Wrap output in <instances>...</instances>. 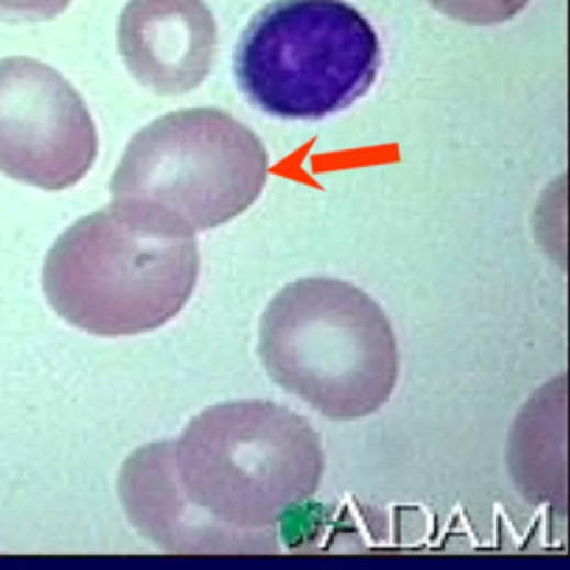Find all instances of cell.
<instances>
[{
	"instance_id": "8992f818",
	"label": "cell",
	"mask_w": 570,
	"mask_h": 570,
	"mask_svg": "<svg viewBox=\"0 0 570 570\" xmlns=\"http://www.w3.org/2000/svg\"><path fill=\"white\" fill-rule=\"evenodd\" d=\"M97 156L94 119L69 80L36 58H0V172L60 192L83 181Z\"/></svg>"
},
{
	"instance_id": "52a82bcc",
	"label": "cell",
	"mask_w": 570,
	"mask_h": 570,
	"mask_svg": "<svg viewBox=\"0 0 570 570\" xmlns=\"http://www.w3.org/2000/svg\"><path fill=\"white\" fill-rule=\"evenodd\" d=\"M119 498L130 524L168 552H277V528L236 530L190 504L175 472L172 442L132 452L119 472Z\"/></svg>"
},
{
	"instance_id": "ba28073f",
	"label": "cell",
	"mask_w": 570,
	"mask_h": 570,
	"mask_svg": "<svg viewBox=\"0 0 570 570\" xmlns=\"http://www.w3.org/2000/svg\"><path fill=\"white\" fill-rule=\"evenodd\" d=\"M116 43L138 86L158 97H183L212 71L219 27L203 0H130Z\"/></svg>"
},
{
	"instance_id": "277c9868",
	"label": "cell",
	"mask_w": 570,
	"mask_h": 570,
	"mask_svg": "<svg viewBox=\"0 0 570 570\" xmlns=\"http://www.w3.org/2000/svg\"><path fill=\"white\" fill-rule=\"evenodd\" d=\"M270 175L261 138L214 108L170 112L127 143L112 203L172 232L219 227L255 205Z\"/></svg>"
},
{
	"instance_id": "5b68a950",
	"label": "cell",
	"mask_w": 570,
	"mask_h": 570,
	"mask_svg": "<svg viewBox=\"0 0 570 570\" xmlns=\"http://www.w3.org/2000/svg\"><path fill=\"white\" fill-rule=\"evenodd\" d=\"M379 69V34L346 0H275L243 30L234 54L241 94L283 121L353 108Z\"/></svg>"
},
{
	"instance_id": "3957f363",
	"label": "cell",
	"mask_w": 570,
	"mask_h": 570,
	"mask_svg": "<svg viewBox=\"0 0 570 570\" xmlns=\"http://www.w3.org/2000/svg\"><path fill=\"white\" fill-rule=\"evenodd\" d=\"M177 481L192 506L236 530H270L318 491L325 455L308 420L275 401L205 409L172 442Z\"/></svg>"
},
{
	"instance_id": "30bf717a",
	"label": "cell",
	"mask_w": 570,
	"mask_h": 570,
	"mask_svg": "<svg viewBox=\"0 0 570 570\" xmlns=\"http://www.w3.org/2000/svg\"><path fill=\"white\" fill-rule=\"evenodd\" d=\"M71 0H0L3 23H43L60 16Z\"/></svg>"
},
{
	"instance_id": "9c48e42d",
	"label": "cell",
	"mask_w": 570,
	"mask_h": 570,
	"mask_svg": "<svg viewBox=\"0 0 570 570\" xmlns=\"http://www.w3.org/2000/svg\"><path fill=\"white\" fill-rule=\"evenodd\" d=\"M428 3L457 23L493 27L517 19L530 5V0H428Z\"/></svg>"
},
{
	"instance_id": "7a4b0ae2",
	"label": "cell",
	"mask_w": 570,
	"mask_h": 570,
	"mask_svg": "<svg viewBox=\"0 0 570 570\" xmlns=\"http://www.w3.org/2000/svg\"><path fill=\"white\" fill-rule=\"evenodd\" d=\"M194 234L158 227L116 203L78 219L52 246L43 288L54 312L97 337L158 331L199 281Z\"/></svg>"
},
{
	"instance_id": "6da1fadb",
	"label": "cell",
	"mask_w": 570,
	"mask_h": 570,
	"mask_svg": "<svg viewBox=\"0 0 570 570\" xmlns=\"http://www.w3.org/2000/svg\"><path fill=\"white\" fill-rule=\"evenodd\" d=\"M257 348L279 388L335 422L379 413L399 381L388 314L342 279L308 277L279 290L261 316Z\"/></svg>"
}]
</instances>
